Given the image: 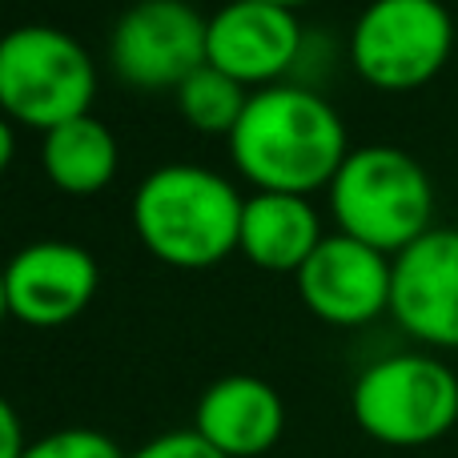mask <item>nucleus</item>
<instances>
[{"instance_id": "obj_1", "label": "nucleus", "mask_w": 458, "mask_h": 458, "mask_svg": "<svg viewBox=\"0 0 458 458\" xmlns=\"http://www.w3.org/2000/svg\"><path fill=\"white\" fill-rule=\"evenodd\" d=\"M237 174L261 193L310 198L330 190L350 157V137L338 109L310 85H269L250 93L237 129L225 137Z\"/></svg>"}, {"instance_id": "obj_2", "label": "nucleus", "mask_w": 458, "mask_h": 458, "mask_svg": "<svg viewBox=\"0 0 458 458\" xmlns=\"http://www.w3.org/2000/svg\"><path fill=\"white\" fill-rule=\"evenodd\" d=\"M245 198L206 165H161L133 193L137 242L174 269H209L237 253Z\"/></svg>"}, {"instance_id": "obj_3", "label": "nucleus", "mask_w": 458, "mask_h": 458, "mask_svg": "<svg viewBox=\"0 0 458 458\" xmlns=\"http://www.w3.org/2000/svg\"><path fill=\"white\" fill-rule=\"evenodd\" d=\"M330 217L338 233L398 258L406 245L435 229V185L430 174L398 145H362L350 149L334 174Z\"/></svg>"}, {"instance_id": "obj_4", "label": "nucleus", "mask_w": 458, "mask_h": 458, "mask_svg": "<svg viewBox=\"0 0 458 458\" xmlns=\"http://www.w3.org/2000/svg\"><path fill=\"white\" fill-rule=\"evenodd\" d=\"M350 414L382 446H430L458 427V374L430 350H398L354 378Z\"/></svg>"}, {"instance_id": "obj_5", "label": "nucleus", "mask_w": 458, "mask_h": 458, "mask_svg": "<svg viewBox=\"0 0 458 458\" xmlns=\"http://www.w3.org/2000/svg\"><path fill=\"white\" fill-rule=\"evenodd\" d=\"M97 64L56 24H16L0 37V113L13 125L48 129L93 109Z\"/></svg>"}, {"instance_id": "obj_6", "label": "nucleus", "mask_w": 458, "mask_h": 458, "mask_svg": "<svg viewBox=\"0 0 458 458\" xmlns=\"http://www.w3.org/2000/svg\"><path fill=\"white\" fill-rule=\"evenodd\" d=\"M454 21L443 0H370L350 29V64L378 93H414L446 69Z\"/></svg>"}, {"instance_id": "obj_7", "label": "nucleus", "mask_w": 458, "mask_h": 458, "mask_svg": "<svg viewBox=\"0 0 458 458\" xmlns=\"http://www.w3.org/2000/svg\"><path fill=\"white\" fill-rule=\"evenodd\" d=\"M206 21L185 0H137L109 32V64L137 93H177L206 64Z\"/></svg>"}, {"instance_id": "obj_8", "label": "nucleus", "mask_w": 458, "mask_h": 458, "mask_svg": "<svg viewBox=\"0 0 458 458\" xmlns=\"http://www.w3.org/2000/svg\"><path fill=\"white\" fill-rule=\"evenodd\" d=\"M298 298L318 322L326 326H370L390 314V285H394V258L354 242L346 233H326L310 261L293 274Z\"/></svg>"}, {"instance_id": "obj_9", "label": "nucleus", "mask_w": 458, "mask_h": 458, "mask_svg": "<svg viewBox=\"0 0 458 458\" xmlns=\"http://www.w3.org/2000/svg\"><path fill=\"white\" fill-rule=\"evenodd\" d=\"M301 24L293 8L225 0L206 21V64L233 77L250 93L282 85L301 56Z\"/></svg>"}, {"instance_id": "obj_10", "label": "nucleus", "mask_w": 458, "mask_h": 458, "mask_svg": "<svg viewBox=\"0 0 458 458\" xmlns=\"http://www.w3.org/2000/svg\"><path fill=\"white\" fill-rule=\"evenodd\" d=\"M390 318L427 350H458V229L435 225L394 258Z\"/></svg>"}, {"instance_id": "obj_11", "label": "nucleus", "mask_w": 458, "mask_h": 458, "mask_svg": "<svg viewBox=\"0 0 458 458\" xmlns=\"http://www.w3.org/2000/svg\"><path fill=\"white\" fill-rule=\"evenodd\" d=\"M101 285L97 258L77 242H32L4 266L8 314L32 330L69 326L89 310Z\"/></svg>"}, {"instance_id": "obj_12", "label": "nucleus", "mask_w": 458, "mask_h": 458, "mask_svg": "<svg viewBox=\"0 0 458 458\" xmlns=\"http://www.w3.org/2000/svg\"><path fill=\"white\" fill-rule=\"evenodd\" d=\"M193 430L225 458H258L274 451L285 430L282 394L266 378L225 374L198 398Z\"/></svg>"}, {"instance_id": "obj_13", "label": "nucleus", "mask_w": 458, "mask_h": 458, "mask_svg": "<svg viewBox=\"0 0 458 458\" xmlns=\"http://www.w3.org/2000/svg\"><path fill=\"white\" fill-rule=\"evenodd\" d=\"M322 217L310 198L253 190L242 209L237 253L266 274H298L310 253L322 245Z\"/></svg>"}, {"instance_id": "obj_14", "label": "nucleus", "mask_w": 458, "mask_h": 458, "mask_svg": "<svg viewBox=\"0 0 458 458\" xmlns=\"http://www.w3.org/2000/svg\"><path fill=\"white\" fill-rule=\"evenodd\" d=\"M121 165V145L105 121L93 113L77 121L48 129L40 137V169H45L48 185H56L69 198H93V193L109 190Z\"/></svg>"}, {"instance_id": "obj_15", "label": "nucleus", "mask_w": 458, "mask_h": 458, "mask_svg": "<svg viewBox=\"0 0 458 458\" xmlns=\"http://www.w3.org/2000/svg\"><path fill=\"white\" fill-rule=\"evenodd\" d=\"M174 101L198 133L229 137L237 129V121H242L245 105H250V89L237 85L225 72H217L214 64H201L193 77H185L177 85Z\"/></svg>"}, {"instance_id": "obj_16", "label": "nucleus", "mask_w": 458, "mask_h": 458, "mask_svg": "<svg viewBox=\"0 0 458 458\" xmlns=\"http://www.w3.org/2000/svg\"><path fill=\"white\" fill-rule=\"evenodd\" d=\"M24 458H129V454L109 435H101V430L64 427V430L37 438V443H29Z\"/></svg>"}, {"instance_id": "obj_17", "label": "nucleus", "mask_w": 458, "mask_h": 458, "mask_svg": "<svg viewBox=\"0 0 458 458\" xmlns=\"http://www.w3.org/2000/svg\"><path fill=\"white\" fill-rule=\"evenodd\" d=\"M129 458H225V454L214 451V446L190 427V430H165V435L149 438V443L137 446Z\"/></svg>"}, {"instance_id": "obj_18", "label": "nucleus", "mask_w": 458, "mask_h": 458, "mask_svg": "<svg viewBox=\"0 0 458 458\" xmlns=\"http://www.w3.org/2000/svg\"><path fill=\"white\" fill-rule=\"evenodd\" d=\"M29 438H24V422L16 414V406L0 394V458H24Z\"/></svg>"}, {"instance_id": "obj_19", "label": "nucleus", "mask_w": 458, "mask_h": 458, "mask_svg": "<svg viewBox=\"0 0 458 458\" xmlns=\"http://www.w3.org/2000/svg\"><path fill=\"white\" fill-rule=\"evenodd\" d=\"M13 157H16V125L0 113V174L13 165Z\"/></svg>"}, {"instance_id": "obj_20", "label": "nucleus", "mask_w": 458, "mask_h": 458, "mask_svg": "<svg viewBox=\"0 0 458 458\" xmlns=\"http://www.w3.org/2000/svg\"><path fill=\"white\" fill-rule=\"evenodd\" d=\"M4 318H13V314H8V290H4V266H0V326H4Z\"/></svg>"}, {"instance_id": "obj_21", "label": "nucleus", "mask_w": 458, "mask_h": 458, "mask_svg": "<svg viewBox=\"0 0 458 458\" xmlns=\"http://www.w3.org/2000/svg\"><path fill=\"white\" fill-rule=\"evenodd\" d=\"M258 4H277V8H298V4H306V0H258Z\"/></svg>"}]
</instances>
